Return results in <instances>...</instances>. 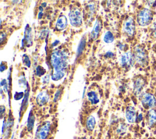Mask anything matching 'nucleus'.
<instances>
[{"label": "nucleus", "instance_id": "nucleus-31", "mask_svg": "<svg viewBox=\"0 0 156 139\" xmlns=\"http://www.w3.org/2000/svg\"><path fill=\"white\" fill-rule=\"evenodd\" d=\"M5 107L4 106H1V116H2V115H3V113L5 111Z\"/></svg>", "mask_w": 156, "mask_h": 139}, {"label": "nucleus", "instance_id": "nucleus-30", "mask_svg": "<svg viewBox=\"0 0 156 139\" xmlns=\"http://www.w3.org/2000/svg\"><path fill=\"white\" fill-rule=\"evenodd\" d=\"M113 55V53H112L111 51H108V52H107L106 54H105V56H107V57H108V58L112 57Z\"/></svg>", "mask_w": 156, "mask_h": 139}, {"label": "nucleus", "instance_id": "nucleus-23", "mask_svg": "<svg viewBox=\"0 0 156 139\" xmlns=\"http://www.w3.org/2000/svg\"><path fill=\"white\" fill-rule=\"evenodd\" d=\"M24 96V92H16L14 94V99L16 100L21 99Z\"/></svg>", "mask_w": 156, "mask_h": 139}, {"label": "nucleus", "instance_id": "nucleus-3", "mask_svg": "<svg viewBox=\"0 0 156 139\" xmlns=\"http://www.w3.org/2000/svg\"><path fill=\"white\" fill-rule=\"evenodd\" d=\"M69 19L71 24L76 28L79 27L82 23V14L77 7H73L69 13Z\"/></svg>", "mask_w": 156, "mask_h": 139}, {"label": "nucleus", "instance_id": "nucleus-2", "mask_svg": "<svg viewBox=\"0 0 156 139\" xmlns=\"http://www.w3.org/2000/svg\"><path fill=\"white\" fill-rule=\"evenodd\" d=\"M153 13L152 11L147 8L141 10L137 15V22L139 25L145 26L151 23L152 20Z\"/></svg>", "mask_w": 156, "mask_h": 139}, {"label": "nucleus", "instance_id": "nucleus-20", "mask_svg": "<svg viewBox=\"0 0 156 139\" xmlns=\"http://www.w3.org/2000/svg\"><path fill=\"white\" fill-rule=\"evenodd\" d=\"M85 39H82L80 42V43L79 45L78 48H77V55H80L83 51V49L85 46Z\"/></svg>", "mask_w": 156, "mask_h": 139}, {"label": "nucleus", "instance_id": "nucleus-13", "mask_svg": "<svg viewBox=\"0 0 156 139\" xmlns=\"http://www.w3.org/2000/svg\"><path fill=\"white\" fill-rule=\"evenodd\" d=\"M147 119L148 125L150 127L153 126L156 123V110L154 109H150L147 113Z\"/></svg>", "mask_w": 156, "mask_h": 139}, {"label": "nucleus", "instance_id": "nucleus-1", "mask_svg": "<svg viewBox=\"0 0 156 139\" xmlns=\"http://www.w3.org/2000/svg\"><path fill=\"white\" fill-rule=\"evenodd\" d=\"M51 64L54 68L52 80L58 81L63 78L68 66V56L63 50H55L52 52L50 59Z\"/></svg>", "mask_w": 156, "mask_h": 139}, {"label": "nucleus", "instance_id": "nucleus-22", "mask_svg": "<svg viewBox=\"0 0 156 139\" xmlns=\"http://www.w3.org/2000/svg\"><path fill=\"white\" fill-rule=\"evenodd\" d=\"M23 62L24 63V64L27 67H29L30 66V61L29 58L26 55V54H24L23 55Z\"/></svg>", "mask_w": 156, "mask_h": 139}, {"label": "nucleus", "instance_id": "nucleus-21", "mask_svg": "<svg viewBox=\"0 0 156 139\" xmlns=\"http://www.w3.org/2000/svg\"><path fill=\"white\" fill-rule=\"evenodd\" d=\"M45 73V69L42 67L41 66H39L37 67V69H36V73H37V76H39V77H41L43 75H44V73Z\"/></svg>", "mask_w": 156, "mask_h": 139}, {"label": "nucleus", "instance_id": "nucleus-5", "mask_svg": "<svg viewBox=\"0 0 156 139\" xmlns=\"http://www.w3.org/2000/svg\"><path fill=\"white\" fill-rule=\"evenodd\" d=\"M51 130V123L49 121H45L40 126L35 134L34 139H46L49 135Z\"/></svg>", "mask_w": 156, "mask_h": 139}, {"label": "nucleus", "instance_id": "nucleus-33", "mask_svg": "<svg viewBox=\"0 0 156 139\" xmlns=\"http://www.w3.org/2000/svg\"><path fill=\"white\" fill-rule=\"evenodd\" d=\"M13 135H12V137H11V138H10V139H13Z\"/></svg>", "mask_w": 156, "mask_h": 139}, {"label": "nucleus", "instance_id": "nucleus-16", "mask_svg": "<svg viewBox=\"0 0 156 139\" xmlns=\"http://www.w3.org/2000/svg\"><path fill=\"white\" fill-rule=\"evenodd\" d=\"M96 126V119L92 115L89 116L86 120V127L89 131H93Z\"/></svg>", "mask_w": 156, "mask_h": 139}, {"label": "nucleus", "instance_id": "nucleus-7", "mask_svg": "<svg viewBox=\"0 0 156 139\" xmlns=\"http://www.w3.org/2000/svg\"><path fill=\"white\" fill-rule=\"evenodd\" d=\"M123 31L129 36H132L135 32V23L133 18L128 17L124 22Z\"/></svg>", "mask_w": 156, "mask_h": 139}, {"label": "nucleus", "instance_id": "nucleus-34", "mask_svg": "<svg viewBox=\"0 0 156 139\" xmlns=\"http://www.w3.org/2000/svg\"><path fill=\"white\" fill-rule=\"evenodd\" d=\"M81 139H87L85 137H83V138H81Z\"/></svg>", "mask_w": 156, "mask_h": 139}, {"label": "nucleus", "instance_id": "nucleus-19", "mask_svg": "<svg viewBox=\"0 0 156 139\" xmlns=\"http://www.w3.org/2000/svg\"><path fill=\"white\" fill-rule=\"evenodd\" d=\"M28 93L24 94V97L23 99V101L22 102V105H21V111H23L26 110L27 106V103H28Z\"/></svg>", "mask_w": 156, "mask_h": 139}, {"label": "nucleus", "instance_id": "nucleus-6", "mask_svg": "<svg viewBox=\"0 0 156 139\" xmlns=\"http://www.w3.org/2000/svg\"><path fill=\"white\" fill-rule=\"evenodd\" d=\"M141 102L143 106L146 109H154L156 106V99L151 93H144L141 96Z\"/></svg>", "mask_w": 156, "mask_h": 139}, {"label": "nucleus", "instance_id": "nucleus-9", "mask_svg": "<svg viewBox=\"0 0 156 139\" xmlns=\"http://www.w3.org/2000/svg\"><path fill=\"white\" fill-rule=\"evenodd\" d=\"M144 85L145 81L143 78L138 77L135 80L133 84V91L135 95L140 96L141 94L144 89Z\"/></svg>", "mask_w": 156, "mask_h": 139}, {"label": "nucleus", "instance_id": "nucleus-27", "mask_svg": "<svg viewBox=\"0 0 156 139\" xmlns=\"http://www.w3.org/2000/svg\"><path fill=\"white\" fill-rule=\"evenodd\" d=\"M152 32H153V34H154V37H156V21H155L153 23V25H152Z\"/></svg>", "mask_w": 156, "mask_h": 139}, {"label": "nucleus", "instance_id": "nucleus-29", "mask_svg": "<svg viewBox=\"0 0 156 139\" xmlns=\"http://www.w3.org/2000/svg\"><path fill=\"white\" fill-rule=\"evenodd\" d=\"M1 72H3L4 70H5L6 69V66L5 64H4L2 62H1Z\"/></svg>", "mask_w": 156, "mask_h": 139}, {"label": "nucleus", "instance_id": "nucleus-24", "mask_svg": "<svg viewBox=\"0 0 156 139\" xmlns=\"http://www.w3.org/2000/svg\"><path fill=\"white\" fill-rule=\"evenodd\" d=\"M126 126L125 125H121V126H120V127L118 129V132H120L121 133H124L125 132H126Z\"/></svg>", "mask_w": 156, "mask_h": 139}, {"label": "nucleus", "instance_id": "nucleus-17", "mask_svg": "<svg viewBox=\"0 0 156 139\" xmlns=\"http://www.w3.org/2000/svg\"><path fill=\"white\" fill-rule=\"evenodd\" d=\"M34 122H35V116L32 113V111H30V113L29 115L27 122V128L28 131L31 132L33 130Z\"/></svg>", "mask_w": 156, "mask_h": 139}, {"label": "nucleus", "instance_id": "nucleus-25", "mask_svg": "<svg viewBox=\"0 0 156 139\" xmlns=\"http://www.w3.org/2000/svg\"><path fill=\"white\" fill-rule=\"evenodd\" d=\"M61 95V92H60V90H58L57 91V92L55 93V96H54V102H57L58 100V98L60 97V96Z\"/></svg>", "mask_w": 156, "mask_h": 139}, {"label": "nucleus", "instance_id": "nucleus-28", "mask_svg": "<svg viewBox=\"0 0 156 139\" xmlns=\"http://www.w3.org/2000/svg\"><path fill=\"white\" fill-rule=\"evenodd\" d=\"M40 12L38 13V19H41V18H42V17H43V13H42V11H43V8H42V7L41 6H40Z\"/></svg>", "mask_w": 156, "mask_h": 139}, {"label": "nucleus", "instance_id": "nucleus-15", "mask_svg": "<svg viewBox=\"0 0 156 139\" xmlns=\"http://www.w3.org/2000/svg\"><path fill=\"white\" fill-rule=\"evenodd\" d=\"M87 97L88 100L91 102L92 105H95L98 103L99 101L98 94L94 91H90L87 93Z\"/></svg>", "mask_w": 156, "mask_h": 139}, {"label": "nucleus", "instance_id": "nucleus-32", "mask_svg": "<svg viewBox=\"0 0 156 139\" xmlns=\"http://www.w3.org/2000/svg\"><path fill=\"white\" fill-rule=\"evenodd\" d=\"M138 118L139 121H141V120H142V118H143V116H142V114H141V113H140V114H139V115H138Z\"/></svg>", "mask_w": 156, "mask_h": 139}, {"label": "nucleus", "instance_id": "nucleus-11", "mask_svg": "<svg viewBox=\"0 0 156 139\" xmlns=\"http://www.w3.org/2000/svg\"><path fill=\"white\" fill-rule=\"evenodd\" d=\"M126 118L130 123H133L136 120V110L132 106H128L126 110Z\"/></svg>", "mask_w": 156, "mask_h": 139}, {"label": "nucleus", "instance_id": "nucleus-14", "mask_svg": "<svg viewBox=\"0 0 156 139\" xmlns=\"http://www.w3.org/2000/svg\"><path fill=\"white\" fill-rule=\"evenodd\" d=\"M101 27H102L101 22L99 20H97L91 32V38L92 39H96L98 37L101 30Z\"/></svg>", "mask_w": 156, "mask_h": 139}, {"label": "nucleus", "instance_id": "nucleus-8", "mask_svg": "<svg viewBox=\"0 0 156 139\" xmlns=\"http://www.w3.org/2000/svg\"><path fill=\"white\" fill-rule=\"evenodd\" d=\"M120 62L123 67L132 66L135 62L133 55L130 51H128L122 54L120 59Z\"/></svg>", "mask_w": 156, "mask_h": 139}, {"label": "nucleus", "instance_id": "nucleus-26", "mask_svg": "<svg viewBox=\"0 0 156 139\" xmlns=\"http://www.w3.org/2000/svg\"><path fill=\"white\" fill-rule=\"evenodd\" d=\"M42 81L44 83H47L49 82V75H46V76H44L43 78H42Z\"/></svg>", "mask_w": 156, "mask_h": 139}, {"label": "nucleus", "instance_id": "nucleus-4", "mask_svg": "<svg viewBox=\"0 0 156 139\" xmlns=\"http://www.w3.org/2000/svg\"><path fill=\"white\" fill-rule=\"evenodd\" d=\"M133 58L135 61L141 66H145L148 61L147 56L144 50L141 47H135L133 50Z\"/></svg>", "mask_w": 156, "mask_h": 139}, {"label": "nucleus", "instance_id": "nucleus-18", "mask_svg": "<svg viewBox=\"0 0 156 139\" xmlns=\"http://www.w3.org/2000/svg\"><path fill=\"white\" fill-rule=\"evenodd\" d=\"M103 40L104 41V42H105L107 43H112L114 41V36H113V34H112V32H111L109 31H107L104 36Z\"/></svg>", "mask_w": 156, "mask_h": 139}, {"label": "nucleus", "instance_id": "nucleus-10", "mask_svg": "<svg viewBox=\"0 0 156 139\" xmlns=\"http://www.w3.org/2000/svg\"><path fill=\"white\" fill-rule=\"evenodd\" d=\"M49 100V95L46 91H42L38 94L36 97V102L39 106L46 105Z\"/></svg>", "mask_w": 156, "mask_h": 139}, {"label": "nucleus", "instance_id": "nucleus-12", "mask_svg": "<svg viewBox=\"0 0 156 139\" xmlns=\"http://www.w3.org/2000/svg\"><path fill=\"white\" fill-rule=\"evenodd\" d=\"M67 24H68L67 18L65 15H60L56 21L55 27L57 30L62 31L66 28Z\"/></svg>", "mask_w": 156, "mask_h": 139}]
</instances>
